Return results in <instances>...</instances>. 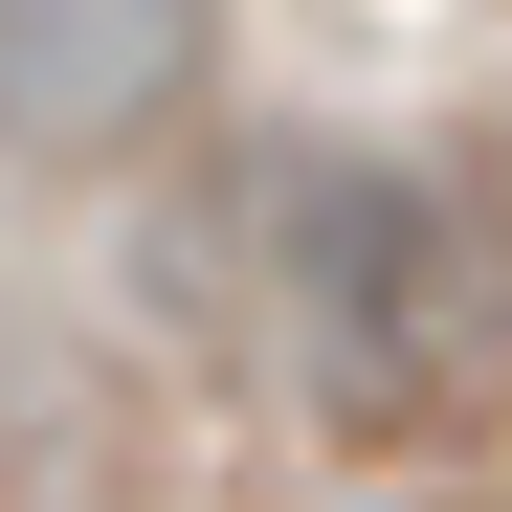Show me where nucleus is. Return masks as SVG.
<instances>
[{
  "instance_id": "obj_1",
  "label": "nucleus",
  "mask_w": 512,
  "mask_h": 512,
  "mask_svg": "<svg viewBox=\"0 0 512 512\" xmlns=\"http://www.w3.org/2000/svg\"><path fill=\"white\" fill-rule=\"evenodd\" d=\"M290 379L357 446H468L512 423V134H379L268 179Z\"/></svg>"
},
{
  "instance_id": "obj_2",
  "label": "nucleus",
  "mask_w": 512,
  "mask_h": 512,
  "mask_svg": "<svg viewBox=\"0 0 512 512\" xmlns=\"http://www.w3.org/2000/svg\"><path fill=\"white\" fill-rule=\"evenodd\" d=\"M223 67V0H0V156L67 179V156L179 134Z\"/></svg>"
},
{
  "instance_id": "obj_3",
  "label": "nucleus",
  "mask_w": 512,
  "mask_h": 512,
  "mask_svg": "<svg viewBox=\"0 0 512 512\" xmlns=\"http://www.w3.org/2000/svg\"><path fill=\"white\" fill-rule=\"evenodd\" d=\"M446 512H512V490H446Z\"/></svg>"
}]
</instances>
